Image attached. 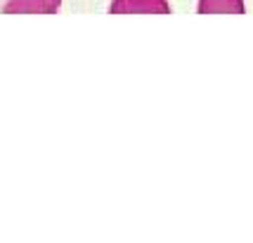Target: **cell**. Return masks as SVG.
<instances>
[{
	"mask_svg": "<svg viewBox=\"0 0 253 243\" xmlns=\"http://www.w3.org/2000/svg\"><path fill=\"white\" fill-rule=\"evenodd\" d=\"M197 12L201 14H242L246 12L244 0H197Z\"/></svg>",
	"mask_w": 253,
	"mask_h": 243,
	"instance_id": "cell-3",
	"label": "cell"
},
{
	"mask_svg": "<svg viewBox=\"0 0 253 243\" xmlns=\"http://www.w3.org/2000/svg\"><path fill=\"white\" fill-rule=\"evenodd\" d=\"M62 0H0V14H55Z\"/></svg>",
	"mask_w": 253,
	"mask_h": 243,
	"instance_id": "cell-1",
	"label": "cell"
},
{
	"mask_svg": "<svg viewBox=\"0 0 253 243\" xmlns=\"http://www.w3.org/2000/svg\"><path fill=\"white\" fill-rule=\"evenodd\" d=\"M111 14H168V0H111Z\"/></svg>",
	"mask_w": 253,
	"mask_h": 243,
	"instance_id": "cell-2",
	"label": "cell"
}]
</instances>
